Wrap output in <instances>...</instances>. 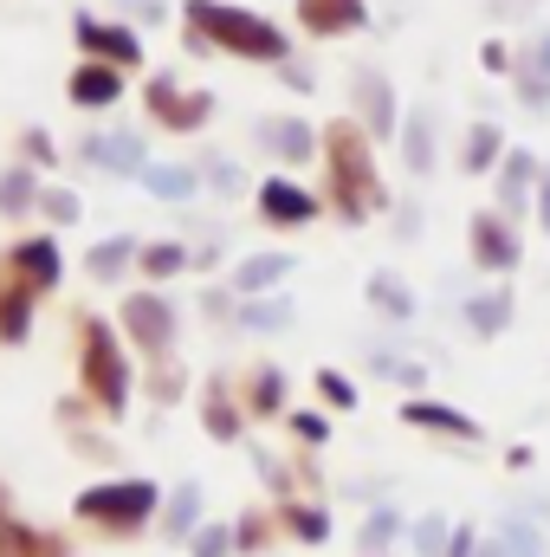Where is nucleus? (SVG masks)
Segmentation results:
<instances>
[{"mask_svg": "<svg viewBox=\"0 0 550 557\" xmlns=\"http://www.w3.org/2000/svg\"><path fill=\"white\" fill-rule=\"evenodd\" d=\"M130 253H137V240H130V234H117V240H104V247L91 253V273H98V278H117Z\"/></svg>", "mask_w": 550, "mask_h": 557, "instance_id": "nucleus-32", "label": "nucleus"}, {"mask_svg": "<svg viewBox=\"0 0 550 557\" xmlns=\"http://www.w3.org/2000/svg\"><path fill=\"white\" fill-rule=\"evenodd\" d=\"M492 13H499V20H512V13H532V0H492Z\"/></svg>", "mask_w": 550, "mask_h": 557, "instance_id": "nucleus-48", "label": "nucleus"}, {"mask_svg": "<svg viewBox=\"0 0 550 557\" xmlns=\"http://www.w3.org/2000/svg\"><path fill=\"white\" fill-rule=\"evenodd\" d=\"M182 267H188V247H175V240H155L142 253V273L149 278H168V273H182Z\"/></svg>", "mask_w": 550, "mask_h": 557, "instance_id": "nucleus-33", "label": "nucleus"}, {"mask_svg": "<svg viewBox=\"0 0 550 557\" xmlns=\"http://www.w3.org/2000/svg\"><path fill=\"white\" fill-rule=\"evenodd\" d=\"M532 227L550 234V169H545V182H538V201H532Z\"/></svg>", "mask_w": 550, "mask_h": 557, "instance_id": "nucleus-42", "label": "nucleus"}, {"mask_svg": "<svg viewBox=\"0 0 550 557\" xmlns=\"http://www.w3.org/2000/svg\"><path fill=\"white\" fill-rule=\"evenodd\" d=\"M240 324H247V331H260V337H278V331H291V298H278V292H260V298H247Z\"/></svg>", "mask_w": 550, "mask_h": 557, "instance_id": "nucleus-23", "label": "nucleus"}, {"mask_svg": "<svg viewBox=\"0 0 550 557\" xmlns=\"http://www.w3.org/2000/svg\"><path fill=\"white\" fill-rule=\"evenodd\" d=\"M13 260H20V273L33 278L39 292H46V285L59 278V247H52V240H26V247H20Z\"/></svg>", "mask_w": 550, "mask_h": 557, "instance_id": "nucleus-26", "label": "nucleus"}, {"mask_svg": "<svg viewBox=\"0 0 550 557\" xmlns=\"http://www.w3.org/2000/svg\"><path fill=\"white\" fill-rule=\"evenodd\" d=\"M291 434H298L304 447H324V441H330V416H317V409H291Z\"/></svg>", "mask_w": 550, "mask_h": 557, "instance_id": "nucleus-36", "label": "nucleus"}, {"mask_svg": "<svg viewBox=\"0 0 550 557\" xmlns=\"http://www.w3.org/2000/svg\"><path fill=\"white\" fill-rule=\"evenodd\" d=\"M460 318H466V331H473L479 344L505 337V331H512V318H518V292H512V278H499V285L473 292V298L460 305Z\"/></svg>", "mask_w": 550, "mask_h": 557, "instance_id": "nucleus-10", "label": "nucleus"}, {"mask_svg": "<svg viewBox=\"0 0 550 557\" xmlns=\"http://www.w3.org/2000/svg\"><path fill=\"white\" fill-rule=\"evenodd\" d=\"M78 39H85L91 52H104L111 65H130V59L142 52L137 33H124V26H98V20H85V13H78Z\"/></svg>", "mask_w": 550, "mask_h": 557, "instance_id": "nucleus-22", "label": "nucleus"}, {"mask_svg": "<svg viewBox=\"0 0 550 557\" xmlns=\"http://www.w3.org/2000/svg\"><path fill=\"white\" fill-rule=\"evenodd\" d=\"M363 298H370V311H376V318H389V324H414V318H421V292H414L402 273H389V267H383V273H370Z\"/></svg>", "mask_w": 550, "mask_h": 557, "instance_id": "nucleus-14", "label": "nucleus"}, {"mask_svg": "<svg viewBox=\"0 0 550 557\" xmlns=\"http://www.w3.org/2000/svg\"><path fill=\"white\" fill-rule=\"evenodd\" d=\"M532 467H538V447H525V441L505 447V473H532Z\"/></svg>", "mask_w": 550, "mask_h": 557, "instance_id": "nucleus-43", "label": "nucleus"}, {"mask_svg": "<svg viewBox=\"0 0 550 557\" xmlns=\"http://www.w3.org/2000/svg\"><path fill=\"white\" fill-rule=\"evenodd\" d=\"M396 149H402V169H409V175H434V169H440L434 111H409V117H402V137H396Z\"/></svg>", "mask_w": 550, "mask_h": 557, "instance_id": "nucleus-15", "label": "nucleus"}, {"mask_svg": "<svg viewBox=\"0 0 550 557\" xmlns=\"http://www.w3.org/2000/svg\"><path fill=\"white\" fill-rule=\"evenodd\" d=\"M370 363H376V376H389V383H402L409 396H421V389H427V363H414V357H389V350H376Z\"/></svg>", "mask_w": 550, "mask_h": 557, "instance_id": "nucleus-29", "label": "nucleus"}, {"mask_svg": "<svg viewBox=\"0 0 550 557\" xmlns=\"http://www.w3.org/2000/svg\"><path fill=\"white\" fill-rule=\"evenodd\" d=\"M260 143L273 149L278 162H291V169L324 156V131H311L304 117H266V124H260Z\"/></svg>", "mask_w": 550, "mask_h": 557, "instance_id": "nucleus-13", "label": "nucleus"}, {"mask_svg": "<svg viewBox=\"0 0 550 557\" xmlns=\"http://www.w3.org/2000/svg\"><path fill=\"white\" fill-rule=\"evenodd\" d=\"M26 201H33V175H26V169H13V175L0 182V208H7V214H20Z\"/></svg>", "mask_w": 550, "mask_h": 557, "instance_id": "nucleus-38", "label": "nucleus"}, {"mask_svg": "<svg viewBox=\"0 0 550 557\" xmlns=\"http://www.w3.org/2000/svg\"><path fill=\"white\" fill-rule=\"evenodd\" d=\"M26 331V298H0V337H20Z\"/></svg>", "mask_w": 550, "mask_h": 557, "instance_id": "nucleus-40", "label": "nucleus"}, {"mask_svg": "<svg viewBox=\"0 0 550 557\" xmlns=\"http://www.w3.org/2000/svg\"><path fill=\"white\" fill-rule=\"evenodd\" d=\"M409 545L414 557H447V545H453V519L447 512H421L409 525Z\"/></svg>", "mask_w": 550, "mask_h": 557, "instance_id": "nucleus-25", "label": "nucleus"}, {"mask_svg": "<svg viewBox=\"0 0 550 557\" xmlns=\"http://www.w3.org/2000/svg\"><path fill=\"white\" fill-rule=\"evenodd\" d=\"M85 383H91V396H98L104 409H124V396H130L124 357H117V344H111L104 324H85Z\"/></svg>", "mask_w": 550, "mask_h": 557, "instance_id": "nucleus-8", "label": "nucleus"}, {"mask_svg": "<svg viewBox=\"0 0 550 557\" xmlns=\"http://www.w3.org/2000/svg\"><path fill=\"white\" fill-rule=\"evenodd\" d=\"M473 557H512V552H505V539H499V532H479V552H473Z\"/></svg>", "mask_w": 550, "mask_h": 557, "instance_id": "nucleus-47", "label": "nucleus"}, {"mask_svg": "<svg viewBox=\"0 0 550 557\" xmlns=\"http://www.w3.org/2000/svg\"><path fill=\"white\" fill-rule=\"evenodd\" d=\"M402 421H409L414 434H434V441H453V447H479L486 441V428L466 416V409H453V403H440V396H409L402 403Z\"/></svg>", "mask_w": 550, "mask_h": 557, "instance_id": "nucleus-7", "label": "nucleus"}, {"mask_svg": "<svg viewBox=\"0 0 550 557\" xmlns=\"http://www.w3.org/2000/svg\"><path fill=\"white\" fill-rule=\"evenodd\" d=\"M285 532L304 539V545H324L330 539V512L324 506H285Z\"/></svg>", "mask_w": 550, "mask_h": 557, "instance_id": "nucleus-28", "label": "nucleus"}, {"mask_svg": "<svg viewBox=\"0 0 550 557\" xmlns=\"http://www.w3.org/2000/svg\"><path fill=\"white\" fill-rule=\"evenodd\" d=\"M479 72L512 78V72H518V46H512V39H486V46H479Z\"/></svg>", "mask_w": 550, "mask_h": 557, "instance_id": "nucleus-34", "label": "nucleus"}, {"mask_svg": "<svg viewBox=\"0 0 550 557\" xmlns=\"http://www.w3.org/2000/svg\"><path fill=\"white\" fill-rule=\"evenodd\" d=\"M208 434H214V441H240V416H234V403H227V396H214V403H208Z\"/></svg>", "mask_w": 550, "mask_h": 557, "instance_id": "nucleus-37", "label": "nucleus"}, {"mask_svg": "<svg viewBox=\"0 0 550 557\" xmlns=\"http://www.w3.org/2000/svg\"><path fill=\"white\" fill-rule=\"evenodd\" d=\"M149 512H155V486L149 480H117V486L78 493V519H98V525H142Z\"/></svg>", "mask_w": 550, "mask_h": 557, "instance_id": "nucleus-5", "label": "nucleus"}, {"mask_svg": "<svg viewBox=\"0 0 550 557\" xmlns=\"http://www.w3.org/2000/svg\"><path fill=\"white\" fill-rule=\"evenodd\" d=\"M188 26H195L201 46L240 52V59H260V65H285V52H291V39L273 20H260L247 7H227V0H188Z\"/></svg>", "mask_w": 550, "mask_h": 557, "instance_id": "nucleus-2", "label": "nucleus"}, {"mask_svg": "<svg viewBox=\"0 0 550 557\" xmlns=\"http://www.w3.org/2000/svg\"><path fill=\"white\" fill-rule=\"evenodd\" d=\"M298 26L311 39H350L370 26V0H298Z\"/></svg>", "mask_w": 550, "mask_h": 557, "instance_id": "nucleus-11", "label": "nucleus"}, {"mask_svg": "<svg viewBox=\"0 0 550 557\" xmlns=\"http://www.w3.org/2000/svg\"><path fill=\"white\" fill-rule=\"evenodd\" d=\"M142 182H149L162 201H188V195H195V169H175V162H149Z\"/></svg>", "mask_w": 550, "mask_h": 557, "instance_id": "nucleus-27", "label": "nucleus"}, {"mask_svg": "<svg viewBox=\"0 0 550 557\" xmlns=\"http://www.w3.org/2000/svg\"><path fill=\"white\" fill-rule=\"evenodd\" d=\"M350 98H357V117L370 124V137L376 143H396L402 137V104H396V85H389V72H376V65H363L357 78H350Z\"/></svg>", "mask_w": 550, "mask_h": 557, "instance_id": "nucleus-6", "label": "nucleus"}, {"mask_svg": "<svg viewBox=\"0 0 550 557\" xmlns=\"http://www.w3.org/2000/svg\"><path fill=\"white\" fill-rule=\"evenodd\" d=\"M195 525H201V493H195V486H182V493L168 499V539H188Z\"/></svg>", "mask_w": 550, "mask_h": 557, "instance_id": "nucleus-31", "label": "nucleus"}, {"mask_svg": "<svg viewBox=\"0 0 550 557\" xmlns=\"http://www.w3.org/2000/svg\"><path fill=\"white\" fill-rule=\"evenodd\" d=\"M214 188H221V195H234V188H240V169H234V162H221V169H214Z\"/></svg>", "mask_w": 550, "mask_h": 557, "instance_id": "nucleus-46", "label": "nucleus"}, {"mask_svg": "<svg viewBox=\"0 0 550 557\" xmlns=\"http://www.w3.org/2000/svg\"><path fill=\"white\" fill-rule=\"evenodd\" d=\"M317 162H324L330 201H337V214H343L350 227H363L370 214L396 208V201H389V182H383V169H376V137H370L363 117L324 124V156H317Z\"/></svg>", "mask_w": 550, "mask_h": 557, "instance_id": "nucleus-1", "label": "nucleus"}, {"mask_svg": "<svg viewBox=\"0 0 550 557\" xmlns=\"http://www.w3.org/2000/svg\"><path fill=\"white\" fill-rule=\"evenodd\" d=\"M545 169H550V162L538 156V149L512 143V149H505V162H499V175H492V208H499V214H512V221H532V201H538Z\"/></svg>", "mask_w": 550, "mask_h": 557, "instance_id": "nucleus-4", "label": "nucleus"}, {"mask_svg": "<svg viewBox=\"0 0 550 557\" xmlns=\"http://www.w3.org/2000/svg\"><path fill=\"white\" fill-rule=\"evenodd\" d=\"M317 396H324L330 409H357V383H350L343 370H317Z\"/></svg>", "mask_w": 550, "mask_h": 557, "instance_id": "nucleus-35", "label": "nucleus"}, {"mask_svg": "<svg viewBox=\"0 0 550 557\" xmlns=\"http://www.w3.org/2000/svg\"><path fill=\"white\" fill-rule=\"evenodd\" d=\"M499 539H505L512 557H550V532L532 506H505V512H499Z\"/></svg>", "mask_w": 550, "mask_h": 557, "instance_id": "nucleus-18", "label": "nucleus"}, {"mask_svg": "<svg viewBox=\"0 0 550 557\" xmlns=\"http://www.w3.org/2000/svg\"><path fill=\"white\" fill-rule=\"evenodd\" d=\"M285 278H291V253H253V260H240L234 292L240 298H260V292H278Z\"/></svg>", "mask_w": 550, "mask_h": 557, "instance_id": "nucleus-19", "label": "nucleus"}, {"mask_svg": "<svg viewBox=\"0 0 550 557\" xmlns=\"http://www.w3.org/2000/svg\"><path fill=\"white\" fill-rule=\"evenodd\" d=\"M479 552V532L473 525H453V545H447V557H473Z\"/></svg>", "mask_w": 550, "mask_h": 557, "instance_id": "nucleus-44", "label": "nucleus"}, {"mask_svg": "<svg viewBox=\"0 0 550 557\" xmlns=\"http://www.w3.org/2000/svg\"><path fill=\"white\" fill-rule=\"evenodd\" d=\"M117 91H124V85H117L111 65H78V72H72V98H78V104H117Z\"/></svg>", "mask_w": 550, "mask_h": 557, "instance_id": "nucleus-24", "label": "nucleus"}, {"mask_svg": "<svg viewBox=\"0 0 550 557\" xmlns=\"http://www.w3.org/2000/svg\"><path fill=\"white\" fill-rule=\"evenodd\" d=\"M85 156H91L98 169H111V175H142V169H149L137 137H91L85 143Z\"/></svg>", "mask_w": 550, "mask_h": 557, "instance_id": "nucleus-21", "label": "nucleus"}, {"mask_svg": "<svg viewBox=\"0 0 550 557\" xmlns=\"http://www.w3.org/2000/svg\"><path fill=\"white\" fill-rule=\"evenodd\" d=\"M247 403H253V416H285V376L278 370H260L253 389H247Z\"/></svg>", "mask_w": 550, "mask_h": 557, "instance_id": "nucleus-30", "label": "nucleus"}, {"mask_svg": "<svg viewBox=\"0 0 550 557\" xmlns=\"http://www.w3.org/2000/svg\"><path fill=\"white\" fill-rule=\"evenodd\" d=\"M396 539H409V519L396 512V506H370L363 512V525H357V545H363V557H389V545Z\"/></svg>", "mask_w": 550, "mask_h": 557, "instance_id": "nucleus-20", "label": "nucleus"}, {"mask_svg": "<svg viewBox=\"0 0 550 557\" xmlns=\"http://www.w3.org/2000/svg\"><path fill=\"white\" fill-rule=\"evenodd\" d=\"M260 214H266L273 227H311L324 208H317V195H311V188H298V182L273 175V182H260Z\"/></svg>", "mask_w": 550, "mask_h": 557, "instance_id": "nucleus-12", "label": "nucleus"}, {"mask_svg": "<svg viewBox=\"0 0 550 557\" xmlns=\"http://www.w3.org/2000/svg\"><path fill=\"white\" fill-rule=\"evenodd\" d=\"M39 545L26 539V532H13V525H0V557H33Z\"/></svg>", "mask_w": 550, "mask_h": 557, "instance_id": "nucleus-41", "label": "nucleus"}, {"mask_svg": "<svg viewBox=\"0 0 550 557\" xmlns=\"http://www.w3.org/2000/svg\"><path fill=\"white\" fill-rule=\"evenodd\" d=\"M124 324H130V337H137L142 350H168V337H175V311L155 292H142V298L124 305Z\"/></svg>", "mask_w": 550, "mask_h": 557, "instance_id": "nucleus-16", "label": "nucleus"}, {"mask_svg": "<svg viewBox=\"0 0 550 557\" xmlns=\"http://www.w3.org/2000/svg\"><path fill=\"white\" fill-rule=\"evenodd\" d=\"M149 104H155V117H162L168 131H201V124H208V111H214V98H201V91H195V98H182L168 78H155V85H149Z\"/></svg>", "mask_w": 550, "mask_h": 557, "instance_id": "nucleus-17", "label": "nucleus"}, {"mask_svg": "<svg viewBox=\"0 0 550 557\" xmlns=\"http://www.w3.org/2000/svg\"><path fill=\"white\" fill-rule=\"evenodd\" d=\"M525 506H532V512H538V519H545V532H550V493H532V499H525Z\"/></svg>", "mask_w": 550, "mask_h": 557, "instance_id": "nucleus-49", "label": "nucleus"}, {"mask_svg": "<svg viewBox=\"0 0 550 557\" xmlns=\"http://www.w3.org/2000/svg\"><path fill=\"white\" fill-rule=\"evenodd\" d=\"M466 260L492 278H512L525 267V221H512L499 208H473V221H466Z\"/></svg>", "mask_w": 550, "mask_h": 557, "instance_id": "nucleus-3", "label": "nucleus"}, {"mask_svg": "<svg viewBox=\"0 0 550 557\" xmlns=\"http://www.w3.org/2000/svg\"><path fill=\"white\" fill-rule=\"evenodd\" d=\"M46 214H52V221H72V214H78V201H72L65 188H52V195H46Z\"/></svg>", "mask_w": 550, "mask_h": 557, "instance_id": "nucleus-45", "label": "nucleus"}, {"mask_svg": "<svg viewBox=\"0 0 550 557\" xmlns=\"http://www.w3.org/2000/svg\"><path fill=\"white\" fill-rule=\"evenodd\" d=\"M227 552H234V532H221V525H208L195 539V557H227Z\"/></svg>", "mask_w": 550, "mask_h": 557, "instance_id": "nucleus-39", "label": "nucleus"}, {"mask_svg": "<svg viewBox=\"0 0 550 557\" xmlns=\"http://www.w3.org/2000/svg\"><path fill=\"white\" fill-rule=\"evenodd\" d=\"M505 149H512V137H505V124H499V117H473V124L460 131L453 162H460V175L492 182V175H499V162H505Z\"/></svg>", "mask_w": 550, "mask_h": 557, "instance_id": "nucleus-9", "label": "nucleus"}]
</instances>
